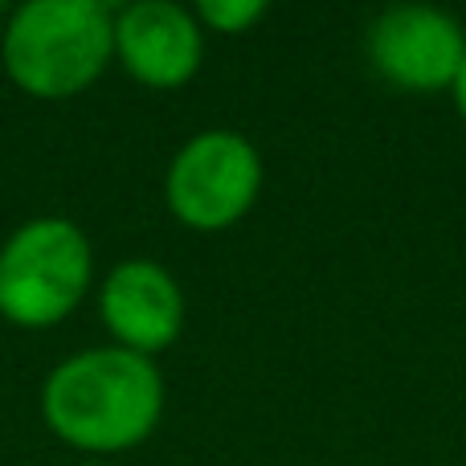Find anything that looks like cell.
<instances>
[{
    "label": "cell",
    "mask_w": 466,
    "mask_h": 466,
    "mask_svg": "<svg viewBox=\"0 0 466 466\" xmlns=\"http://www.w3.org/2000/svg\"><path fill=\"white\" fill-rule=\"evenodd\" d=\"M164 372L119 344L66 356L41 385V418L82 454H123L164 418Z\"/></svg>",
    "instance_id": "cell-1"
},
{
    "label": "cell",
    "mask_w": 466,
    "mask_h": 466,
    "mask_svg": "<svg viewBox=\"0 0 466 466\" xmlns=\"http://www.w3.org/2000/svg\"><path fill=\"white\" fill-rule=\"evenodd\" d=\"M115 57V13L98 0H29L5 16L0 62L16 90L62 103L103 78Z\"/></svg>",
    "instance_id": "cell-2"
},
{
    "label": "cell",
    "mask_w": 466,
    "mask_h": 466,
    "mask_svg": "<svg viewBox=\"0 0 466 466\" xmlns=\"http://www.w3.org/2000/svg\"><path fill=\"white\" fill-rule=\"evenodd\" d=\"M95 254L70 218H33L0 246V315L16 328H57L86 299Z\"/></svg>",
    "instance_id": "cell-3"
},
{
    "label": "cell",
    "mask_w": 466,
    "mask_h": 466,
    "mask_svg": "<svg viewBox=\"0 0 466 466\" xmlns=\"http://www.w3.org/2000/svg\"><path fill=\"white\" fill-rule=\"evenodd\" d=\"M262 156L246 136L213 127L193 136L168 164L164 205L197 233L233 229L262 193Z\"/></svg>",
    "instance_id": "cell-4"
},
{
    "label": "cell",
    "mask_w": 466,
    "mask_h": 466,
    "mask_svg": "<svg viewBox=\"0 0 466 466\" xmlns=\"http://www.w3.org/2000/svg\"><path fill=\"white\" fill-rule=\"evenodd\" d=\"M372 70L397 90H451L466 62V29L430 5H393L369 25Z\"/></svg>",
    "instance_id": "cell-5"
},
{
    "label": "cell",
    "mask_w": 466,
    "mask_h": 466,
    "mask_svg": "<svg viewBox=\"0 0 466 466\" xmlns=\"http://www.w3.org/2000/svg\"><path fill=\"white\" fill-rule=\"evenodd\" d=\"M115 57L152 90H177L205 62V29L193 8L172 0H136L115 8Z\"/></svg>",
    "instance_id": "cell-6"
},
{
    "label": "cell",
    "mask_w": 466,
    "mask_h": 466,
    "mask_svg": "<svg viewBox=\"0 0 466 466\" xmlns=\"http://www.w3.org/2000/svg\"><path fill=\"white\" fill-rule=\"evenodd\" d=\"M98 315L119 348L156 356L172 348L185 328V290L152 258H123L106 270Z\"/></svg>",
    "instance_id": "cell-7"
},
{
    "label": "cell",
    "mask_w": 466,
    "mask_h": 466,
    "mask_svg": "<svg viewBox=\"0 0 466 466\" xmlns=\"http://www.w3.org/2000/svg\"><path fill=\"white\" fill-rule=\"evenodd\" d=\"M193 13H197V21H201V29L238 37V33H249L262 21L266 5L262 0H201Z\"/></svg>",
    "instance_id": "cell-8"
},
{
    "label": "cell",
    "mask_w": 466,
    "mask_h": 466,
    "mask_svg": "<svg viewBox=\"0 0 466 466\" xmlns=\"http://www.w3.org/2000/svg\"><path fill=\"white\" fill-rule=\"evenodd\" d=\"M451 95H454V106H459V115H462V123H466V62H462V70H459V78H454V86H451Z\"/></svg>",
    "instance_id": "cell-9"
},
{
    "label": "cell",
    "mask_w": 466,
    "mask_h": 466,
    "mask_svg": "<svg viewBox=\"0 0 466 466\" xmlns=\"http://www.w3.org/2000/svg\"><path fill=\"white\" fill-rule=\"evenodd\" d=\"M82 466H115V462H82Z\"/></svg>",
    "instance_id": "cell-10"
},
{
    "label": "cell",
    "mask_w": 466,
    "mask_h": 466,
    "mask_svg": "<svg viewBox=\"0 0 466 466\" xmlns=\"http://www.w3.org/2000/svg\"><path fill=\"white\" fill-rule=\"evenodd\" d=\"M0 16H5V5H0Z\"/></svg>",
    "instance_id": "cell-11"
}]
</instances>
